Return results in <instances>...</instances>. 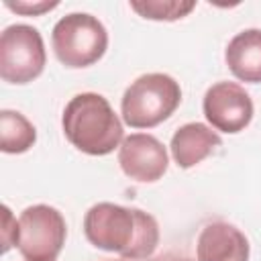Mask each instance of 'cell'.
<instances>
[{"label":"cell","instance_id":"1","mask_svg":"<svg viewBox=\"0 0 261 261\" xmlns=\"http://www.w3.org/2000/svg\"><path fill=\"white\" fill-rule=\"evenodd\" d=\"M84 234L96 249L126 261L149 259L159 247V224L149 212L112 202H98L86 212Z\"/></svg>","mask_w":261,"mask_h":261},{"label":"cell","instance_id":"2","mask_svg":"<svg viewBox=\"0 0 261 261\" xmlns=\"http://www.w3.org/2000/svg\"><path fill=\"white\" fill-rule=\"evenodd\" d=\"M65 139L86 155H108L124 141V128L110 102L96 92L75 94L63 108Z\"/></svg>","mask_w":261,"mask_h":261},{"label":"cell","instance_id":"3","mask_svg":"<svg viewBox=\"0 0 261 261\" xmlns=\"http://www.w3.org/2000/svg\"><path fill=\"white\" fill-rule=\"evenodd\" d=\"M181 102L179 84L167 73L139 75L122 94L120 114L133 128H153L167 120Z\"/></svg>","mask_w":261,"mask_h":261},{"label":"cell","instance_id":"4","mask_svg":"<svg viewBox=\"0 0 261 261\" xmlns=\"http://www.w3.org/2000/svg\"><path fill=\"white\" fill-rule=\"evenodd\" d=\"M53 53L65 67L80 69L94 65L108 47L106 27L88 12L61 16L51 31Z\"/></svg>","mask_w":261,"mask_h":261},{"label":"cell","instance_id":"5","mask_svg":"<svg viewBox=\"0 0 261 261\" xmlns=\"http://www.w3.org/2000/svg\"><path fill=\"white\" fill-rule=\"evenodd\" d=\"M67 237L63 214L47 204H35L20 212L14 247L27 261H55Z\"/></svg>","mask_w":261,"mask_h":261},{"label":"cell","instance_id":"6","mask_svg":"<svg viewBox=\"0 0 261 261\" xmlns=\"http://www.w3.org/2000/svg\"><path fill=\"white\" fill-rule=\"evenodd\" d=\"M47 53L41 33L31 24H10L0 35V77L8 84H29L45 69Z\"/></svg>","mask_w":261,"mask_h":261},{"label":"cell","instance_id":"7","mask_svg":"<svg viewBox=\"0 0 261 261\" xmlns=\"http://www.w3.org/2000/svg\"><path fill=\"white\" fill-rule=\"evenodd\" d=\"M202 110L212 128L234 135L251 122L253 100L243 86L234 82H216L206 90Z\"/></svg>","mask_w":261,"mask_h":261},{"label":"cell","instance_id":"8","mask_svg":"<svg viewBox=\"0 0 261 261\" xmlns=\"http://www.w3.org/2000/svg\"><path fill=\"white\" fill-rule=\"evenodd\" d=\"M118 165L135 181L151 184L163 177L169 159L165 145L149 133H133L118 147Z\"/></svg>","mask_w":261,"mask_h":261},{"label":"cell","instance_id":"9","mask_svg":"<svg viewBox=\"0 0 261 261\" xmlns=\"http://www.w3.org/2000/svg\"><path fill=\"white\" fill-rule=\"evenodd\" d=\"M198 261H249V241L241 228L226 220L204 224L196 241Z\"/></svg>","mask_w":261,"mask_h":261},{"label":"cell","instance_id":"10","mask_svg":"<svg viewBox=\"0 0 261 261\" xmlns=\"http://www.w3.org/2000/svg\"><path fill=\"white\" fill-rule=\"evenodd\" d=\"M222 145L220 135L212 130L208 124L202 122H188L181 124L169 143L171 157L181 169H190L202 163L208 155H212Z\"/></svg>","mask_w":261,"mask_h":261},{"label":"cell","instance_id":"11","mask_svg":"<svg viewBox=\"0 0 261 261\" xmlns=\"http://www.w3.org/2000/svg\"><path fill=\"white\" fill-rule=\"evenodd\" d=\"M224 61L237 80L261 84V29L237 33L224 49Z\"/></svg>","mask_w":261,"mask_h":261},{"label":"cell","instance_id":"12","mask_svg":"<svg viewBox=\"0 0 261 261\" xmlns=\"http://www.w3.org/2000/svg\"><path fill=\"white\" fill-rule=\"evenodd\" d=\"M37 141L35 124L16 110H0V149L4 153H24Z\"/></svg>","mask_w":261,"mask_h":261},{"label":"cell","instance_id":"13","mask_svg":"<svg viewBox=\"0 0 261 261\" xmlns=\"http://www.w3.org/2000/svg\"><path fill=\"white\" fill-rule=\"evenodd\" d=\"M130 8L149 20H177L188 16L194 8V0H133Z\"/></svg>","mask_w":261,"mask_h":261},{"label":"cell","instance_id":"14","mask_svg":"<svg viewBox=\"0 0 261 261\" xmlns=\"http://www.w3.org/2000/svg\"><path fill=\"white\" fill-rule=\"evenodd\" d=\"M4 4H6V8H10V10L18 12V14H24V16H39V14L49 12V10L59 6L57 0H51V2H47V0H39V2H29V0L12 2V0H6Z\"/></svg>","mask_w":261,"mask_h":261},{"label":"cell","instance_id":"15","mask_svg":"<svg viewBox=\"0 0 261 261\" xmlns=\"http://www.w3.org/2000/svg\"><path fill=\"white\" fill-rule=\"evenodd\" d=\"M16 230H18V220L12 218V212L8 206H4V224H2V253H6L10 247L16 243Z\"/></svg>","mask_w":261,"mask_h":261},{"label":"cell","instance_id":"16","mask_svg":"<svg viewBox=\"0 0 261 261\" xmlns=\"http://www.w3.org/2000/svg\"><path fill=\"white\" fill-rule=\"evenodd\" d=\"M161 261H184V259H161Z\"/></svg>","mask_w":261,"mask_h":261},{"label":"cell","instance_id":"17","mask_svg":"<svg viewBox=\"0 0 261 261\" xmlns=\"http://www.w3.org/2000/svg\"><path fill=\"white\" fill-rule=\"evenodd\" d=\"M122 261H126V259H122Z\"/></svg>","mask_w":261,"mask_h":261}]
</instances>
